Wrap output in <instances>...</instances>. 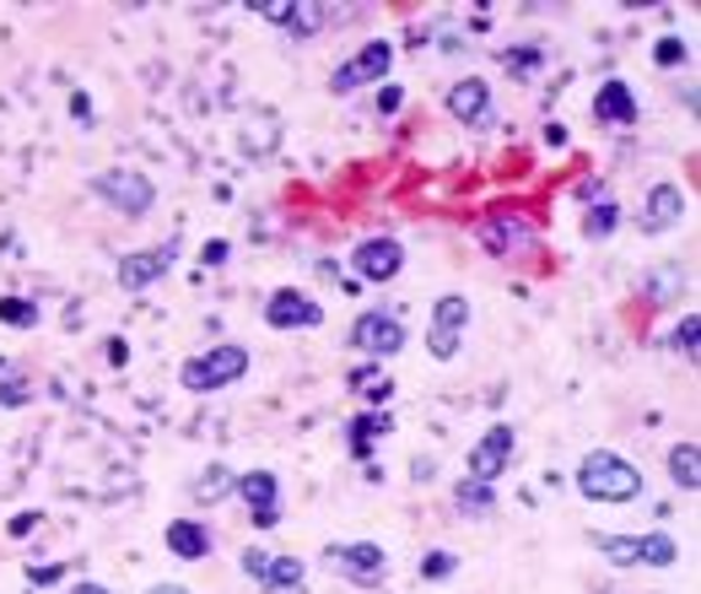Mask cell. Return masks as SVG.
Returning a JSON list of instances; mask_svg holds the SVG:
<instances>
[{
	"instance_id": "60d3db41",
	"label": "cell",
	"mask_w": 701,
	"mask_h": 594,
	"mask_svg": "<svg viewBox=\"0 0 701 594\" xmlns=\"http://www.w3.org/2000/svg\"><path fill=\"white\" fill-rule=\"evenodd\" d=\"M410 475H416V481H432V475H438V464H432V460H416V464H410Z\"/></svg>"
},
{
	"instance_id": "ac0fdd59",
	"label": "cell",
	"mask_w": 701,
	"mask_h": 594,
	"mask_svg": "<svg viewBox=\"0 0 701 594\" xmlns=\"http://www.w3.org/2000/svg\"><path fill=\"white\" fill-rule=\"evenodd\" d=\"M168 551L184 557V562L211 557V529L200 525V519H173V525H168Z\"/></svg>"
},
{
	"instance_id": "4dcf8cb0",
	"label": "cell",
	"mask_w": 701,
	"mask_h": 594,
	"mask_svg": "<svg viewBox=\"0 0 701 594\" xmlns=\"http://www.w3.org/2000/svg\"><path fill=\"white\" fill-rule=\"evenodd\" d=\"M0 320L16 325V330H27V325H38V303H27V298H0Z\"/></svg>"
},
{
	"instance_id": "5bb4252c",
	"label": "cell",
	"mask_w": 701,
	"mask_h": 594,
	"mask_svg": "<svg viewBox=\"0 0 701 594\" xmlns=\"http://www.w3.org/2000/svg\"><path fill=\"white\" fill-rule=\"evenodd\" d=\"M680 222H686V190L680 184H653L637 211V227L642 233H669Z\"/></svg>"
},
{
	"instance_id": "44dd1931",
	"label": "cell",
	"mask_w": 701,
	"mask_h": 594,
	"mask_svg": "<svg viewBox=\"0 0 701 594\" xmlns=\"http://www.w3.org/2000/svg\"><path fill=\"white\" fill-rule=\"evenodd\" d=\"M593 551L610 568H642V535H593Z\"/></svg>"
},
{
	"instance_id": "4fadbf2b",
	"label": "cell",
	"mask_w": 701,
	"mask_h": 594,
	"mask_svg": "<svg viewBox=\"0 0 701 594\" xmlns=\"http://www.w3.org/2000/svg\"><path fill=\"white\" fill-rule=\"evenodd\" d=\"M244 503H249V519L259 529H275L281 525V486H275V475L270 470H249V475H238V486H233Z\"/></svg>"
},
{
	"instance_id": "d590c367",
	"label": "cell",
	"mask_w": 701,
	"mask_h": 594,
	"mask_svg": "<svg viewBox=\"0 0 701 594\" xmlns=\"http://www.w3.org/2000/svg\"><path fill=\"white\" fill-rule=\"evenodd\" d=\"M70 114H76V125H81V131H92V125H98V120H92V98H87V92H70Z\"/></svg>"
},
{
	"instance_id": "603a6c76",
	"label": "cell",
	"mask_w": 701,
	"mask_h": 594,
	"mask_svg": "<svg viewBox=\"0 0 701 594\" xmlns=\"http://www.w3.org/2000/svg\"><path fill=\"white\" fill-rule=\"evenodd\" d=\"M615 222H621V205H615V195L610 190H599V200L588 205V216H583V238H610L615 233Z\"/></svg>"
},
{
	"instance_id": "f35d334b",
	"label": "cell",
	"mask_w": 701,
	"mask_h": 594,
	"mask_svg": "<svg viewBox=\"0 0 701 594\" xmlns=\"http://www.w3.org/2000/svg\"><path fill=\"white\" fill-rule=\"evenodd\" d=\"M264 568H270V551H244V573L255 584H264Z\"/></svg>"
},
{
	"instance_id": "83f0119b",
	"label": "cell",
	"mask_w": 701,
	"mask_h": 594,
	"mask_svg": "<svg viewBox=\"0 0 701 594\" xmlns=\"http://www.w3.org/2000/svg\"><path fill=\"white\" fill-rule=\"evenodd\" d=\"M642 287H647V303H669V298L686 287V265H664V270H653Z\"/></svg>"
},
{
	"instance_id": "277c9868",
	"label": "cell",
	"mask_w": 701,
	"mask_h": 594,
	"mask_svg": "<svg viewBox=\"0 0 701 594\" xmlns=\"http://www.w3.org/2000/svg\"><path fill=\"white\" fill-rule=\"evenodd\" d=\"M92 195L103 205H114V211H125V216H146L157 205V184L140 168H109V173L92 179Z\"/></svg>"
},
{
	"instance_id": "e575fe53",
	"label": "cell",
	"mask_w": 701,
	"mask_h": 594,
	"mask_svg": "<svg viewBox=\"0 0 701 594\" xmlns=\"http://www.w3.org/2000/svg\"><path fill=\"white\" fill-rule=\"evenodd\" d=\"M33 395V384H27V379H22V373H16V379H5V384H0V405H22V400Z\"/></svg>"
},
{
	"instance_id": "7402d4cb",
	"label": "cell",
	"mask_w": 701,
	"mask_h": 594,
	"mask_svg": "<svg viewBox=\"0 0 701 594\" xmlns=\"http://www.w3.org/2000/svg\"><path fill=\"white\" fill-rule=\"evenodd\" d=\"M303 573H308V568H303L292 551H275V557H270V568H264V590H270V594L303 590Z\"/></svg>"
},
{
	"instance_id": "7bdbcfd3",
	"label": "cell",
	"mask_w": 701,
	"mask_h": 594,
	"mask_svg": "<svg viewBox=\"0 0 701 594\" xmlns=\"http://www.w3.org/2000/svg\"><path fill=\"white\" fill-rule=\"evenodd\" d=\"M545 141L551 146H567V125H545Z\"/></svg>"
},
{
	"instance_id": "5b68a950",
	"label": "cell",
	"mask_w": 701,
	"mask_h": 594,
	"mask_svg": "<svg viewBox=\"0 0 701 594\" xmlns=\"http://www.w3.org/2000/svg\"><path fill=\"white\" fill-rule=\"evenodd\" d=\"M464 330H470V298H464V292H443V298L432 303V335H427L432 357H438V362H453L459 346H464Z\"/></svg>"
},
{
	"instance_id": "f1b7e54d",
	"label": "cell",
	"mask_w": 701,
	"mask_h": 594,
	"mask_svg": "<svg viewBox=\"0 0 701 594\" xmlns=\"http://www.w3.org/2000/svg\"><path fill=\"white\" fill-rule=\"evenodd\" d=\"M642 562H647V568H675V562H680V546H675V535H664V529L642 535Z\"/></svg>"
},
{
	"instance_id": "52a82bcc",
	"label": "cell",
	"mask_w": 701,
	"mask_h": 594,
	"mask_svg": "<svg viewBox=\"0 0 701 594\" xmlns=\"http://www.w3.org/2000/svg\"><path fill=\"white\" fill-rule=\"evenodd\" d=\"M480 249L486 255H523V249H534V222L523 216V211H491L486 222H480Z\"/></svg>"
},
{
	"instance_id": "1f68e13d",
	"label": "cell",
	"mask_w": 701,
	"mask_h": 594,
	"mask_svg": "<svg viewBox=\"0 0 701 594\" xmlns=\"http://www.w3.org/2000/svg\"><path fill=\"white\" fill-rule=\"evenodd\" d=\"M453 568H459L453 551H427V557H421V579H448Z\"/></svg>"
},
{
	"instance_id": "3957f363",
	"label": "cell",
	"mask_w": 701,
	"mask_h": 594,
	"mask_svg": "<svg viewBox=\"0 0 701 594\" xmlns=\"http://www.w3.org/2000/svg\"><path fill=\"white\" fill-rule=\"evenodd\" d=\"M394 70V44L388 38H368L351 60H340L335 76H329V92H340V98H351V92H362V87H373Z\"/></svg>"
},
{
	"instance_id": "ba28073f",
	"label": "cell",
	"mask_w": 701,
	"mask_h": 594,
	"mask_svg": "<svg viewBox=\"0 0 701 594\" xmlns=\"http://www.w3.org/2000/svg\"><path fill=\"white\" fill-rule=\"evenodd\" d=\"M357 351H368L373 362H383V357H394L399 346H405V325L394 320V314H383V309H368V314H357V325H351V335H346Z\"/></svg>"
},
{
	"instance_id": "f6af8a7d",
	"label": "cell",
	"mask_w": 701,
	"mask_h": 594,
	"mask_svg": "<svg viewBox=\"0 0 701 594\" xmlns=\"http://www.w3.org/2000/svg\"><path fill=\"white\" fill-rule=\"evenodd\" d=\"M146 594H190V590H184V584H151Z\"/></svg>"
},
{
	"instance_id": "b9f144b4",
	"label": "cell",
	"mask_w": 701,
	"mask_h": 594,
	"mask_svg": "<svg viewBox=\"0 0 701 594\" xmlns=\"http://www.w3.org/2000/svg\"><path fill=\"white\" fill-rule=\"evenodd\" d=\"M33 525H38V514H16V519H11V535H27Z\"/></svg>"
},
{
	"instance_id": "8d00e7d4",
	"label": "cell",
	"mask_w": 701,
	"mask_h": 594,
	"mask_svg": "<svg viewBox=\"0 0 701 594\" xmlns=\"http://www.w3.org/2000/svg\"><path fill=\"white\" fill-rule=\"evenodd\" d=\"M227 249H233L227 238H211V244L200 249V265H205V270H216V265H227Z\"/></svg>"
},
{
	"instance_id": "2e32d148",
	"label": "cell",
	"mask_w": 701,
	"mask_h": 594,
	"mask_svg": "<svg viewBox=\"0 0 701 594\" xmlns=\"http://www.w3.org/2000/svg\"><path fill=\"white\" fill-rule=\"evenodd\" d=\"M448 114L453 120H464V125H480V120H491V87H486V76H459L453 87H448Z\"/></svg>"
},
{
	"instance_id": "8992f818",
	"label": "cell",
	"mask_w": 701,
	"mask_h": 594,
	"mask_svg": "<svg viewBox=\"0 0 701 594\" xmlns=\"http://www.w3.org/2000/svg\"><path fill=\"white\" fill-rule=\"evenodd\" d=\"M340 579H351V584H383V573H388V551H383L378 540H351V546H329V557H324Z\"/></svg>"
},
{
	"instance_id": "7a4b0ae2",
	"label": "cell",
	"mask_w": 701,
	"mask_h": 594,
	"mask_svg": "<svg viewBox=\"0 0 701 594\" xmlns=\"http://www.w3.org/2000/svg\"><path fill=\"white\" fill-rule=\"evenodd\" d=\"M244 373H249V351H244V346H233V340H222V346L200 351V357H190V362L179 368V384H184L190 395H211V390L238 384Z\"/></svg>"
},
{
	"instance_id": "7c38bea8",
	"label": "cell",
	"mask_w": 701,
	"mask_h": 594,
	"mask_svg": "<svg viewBox=\"0 0 701 594\" xmlns=\"http://www.w3.org/2000/svg\"><path fill=\"white\" fill-rule=\"evenodd\" d=\"M173 260H179V244H173V238L157 244V249H135V255L120 260V287H125V292H146L157 276L173 270Z\"/></svg>"
},
{
	"instance_id": "ab89813d",
	"label": "cell",
	"mask_w": 701,
	"mask_h": 594,
	"mask_svg": "<svg viewBox=\"0 0 701 594\" xmlns=\"http://www.w3.org/2000/svg\"><path fill=\"white\" fill-rule=\"evenodd\" d=\"M399 103H405V92H399L394 81H388V87H378V114H394Z\"/></svg>"
},
{
	"instance_id": "e0dca14e",
	"label": "cell",
	"mask_w": 701,
	"mask_h": 594,
	"mask_svg": "<svg viewBox=\"0 0 701 594\" xmlns=\"http://www.w3.org/2000/svg\"><path fill=\"white\" fill-rule=\"evenodd\" d=\"M394 433V416L388 411H362L351 427H346V449H351V460H373V444Z\"/></svg>"
},
{
	"instance_id": "ee69618b",
	"label": "cell",
	"mask_w": 701,
	"mask_h": 594,
	"mask_svg": "<svg viewBox=\"0 0 701 594\" xmlns=\"http://www.w3.org/2000/svg\"><path fill=\"white\" fill-rule=\"evenodd\" d=\"M70 594H109V590H103V584H92V579H81V584H76Z\"/></svg>"
},
{
	"instance_id": "30bf717a",
	"label": "cell",
	"mask_w": 701,
	"mask_h": 594,
	"mask_svg": "<svg viewBox=\"0 0 701 594\" xmlns=\"http://www.w3.org/2000/svg\"><path fill=\"white\" fill-rule=\"evenodd\" d=\"M264 325H270V330H314V325H324V309L308 292L281 287V292L264 298Z\"/></svg>"
},
{
	"instance_id": "9a60e30c",
	"label": "cell",
	"mask_w": 701,
	"mask_h": 594,
	"mask_svg": "<svg viewBox=\"0 0 701 594\" xmlns=\"http://www.w3.org/2000/svg\"><path fill=\"white\" fill-rule=\"evenodd\" d=\"M593 120L599 125H615V131H626V125H637L642 109H637V92L621 81V76H610V81H599V92H593Z\"/></svg>"
},
{
	"instance_id": "74e56055",
	"label": "cell",
	"mask_w": 701,
	"mask_h": 594,
	"mask_svg": "<svg viewBox=\"0 0 701 594\" xmlns=\"http://www.w3.org/2000/svg\"><path fill=\"white\" fill-rule=\"evenodd\" d=\"M60 573H65V568H55V562H49V568H38V562H33V568H27V584L49 590V584H60Z\"/></svg>"
},
{
	"instance_id": "6da1fadb",
	"label": "cell",
	"mask_w": 701,
	"mask_h": 594,
	"mask_svg": "<svg viewBox=\"0 0 701 594\" xmlns=\"http://www.w3.org/2000/svg\"><path fill=\"white\" fill-rule=\"evenodd\" d=\"M577 492L588 503H632V497H642V470L610 449H593L577 464Z\"/></svg>"
},
{
	"instance_id": "d6986e66",
	"label": "cell",
	"mask_w": 701,
	"mask_h": 594,
	"mask_svg": "<svg viewBox=\"0 0 701 594\" xmlns=\"http://www.w3.org/2000/svg\"><path fill=\"white\" fill-rule=\"evenodd\" d=\"M346 390H351L357 400L388 405V395H394V379L383 373V362H362V368H351V373H346Z\"/></svg>"
},
{
	"instance_id": "cb8c5ba5",
	"label": "cell",
	"mask_w": 701,
	"mask_h": 594,
	"mask_svg": "<svg viewBox=\"0 0 701 594\" xmlns=\"http://www.w3.org/2000/svg\"><path fill=\"white\" fill-rule=\"evenodd\" d=\"M669 481L686 486V492L701 486V449L697 444H675V449H669Z\"/></svg>"
},
{
	"instance_id": "d4e9b609",
	"label": "cell",
	"mask_w": 701,
	"mask_h": 594,
	"mask_svg": "<svg viewBox=\"0 0 701 594\" xmlns=\"http://www.w3.org/2000/svg\"><path fill=\"white\" fill-rule=\"evenodd\" d=\"M275 141H281V120H275L270 109H259L255 125H244V135H238V146H244V152H255V157H264Z\"/></svg>"
},
{
	"instance_id": "9c48e42d",
	"label": "cell",
	"mask_w": 701,
	"mask_h": 594,
	"mask_svg": "<svg viewBox=\"0 0 701 594\" xmlns=\"http://www.w3.org/2000/svg\"><path fill=\"white\" fill-rule=\"evenodd\" d=\"M512 449H518V433H512V422H497V427H486V438L470 449V481H486V486H497V475L512 464Z\"/></svg>"
},
{
	"instance_id": "836d02e7",
	"label": "cell",
	"mask_w": 701,
	"mask_h": 594,
	"mask_svg": "<svg viewBox=\"0 0 701 594\" xmlns=\"http://www.w3.org/2000/svg\"><path fill=\"white\" fill-rule=\"evenodd\" d=\"M653 60H658V66H680V60H686V44H680V38H658Z\"/></svg>"
},
{
	"instance_id": "4316f807",
	"label": "cell",
	"mask_w": 701,
	"mask_h": 594,
	"mask_svg": "<svg viewBox=\"0 0 701 594\" xmlns=\"http://www.w3.org/2000/svg\"><path fill=\"white\" fill-rule=\"evenodd\" d=\"M335 11L329 5H286V33H297V38H314V33H324V22H329Z\"/></svg>"
},
{
	"instance_id": "ffe728a7",
	"label": "cell",
	"mask_w": 701,
	"mask_h": 594,
	"mask_svg": "<svg viewBox=\"0 0 701 594\" xmlns=\"http://www.w3.org/2000/svg\"><path fill=\"white\" fill-rule=\"evenodd\" d=\"M453 508H459L464 519H486V514L497 508V492H491L486 481H470V475H464V481L453 486Z\"/></svg>"
},
{
	"instance_id": "f546056e",
	"label": "cell",
	"mask_w": 701,
	"mask_h": 594,
	"mask_svg": "<svg viewBox=\"0 0 701 594\" xmlns=\"http://www.w3.org/2000/svg\"><path fill=\"white\" fill-rule=\"evenodd\" d=\"M669 346L686 357V362H697V346H701V314H686L680 325H675V335H669Z\"/></svg>"
},
{
	"instance_id": "484cf974",
	"label": "cell",
	"mask_w": 701,
	"mask_h": 594,
	"mask_svg": "<svg viewBox=\"0 0 701 594\" xmlns=\"http://www.w3.org/2000/svg\"><path fill=\"white\" fill-rule=\"evenodd\" d=\"M233 486H238V475H233L227 464H211V470H200V475H194L190 492H194V503H222Z\"/></svg>"
},
{
	"instance_id": "bcb514c9",
	"label": "cell",
	"mask_w": 701,
	"mask_h": 594,
	"mask_svg": "<svg viewBox=\"0 0 701 594\" xmlns=\"http://www.w3.org/2000/svg\"><path fill=\"white\" fill-rule=\"evenodd\" d=\"M0 373H11V362H5V357H0Z\"/></svg>"
},
{
	"instance_id": "8fae6325",
	"label": "cell",
	"mask_w": 701,
	"mask_h": 594,
	"mask_svg": "<svg viewBox=\"0 0 701 594\" xmlns=\"http://www.w3.org/2000/svg\"><path fill=\"white\" fill-rule=\"evenodd\" d=\"M351 265H357V276L362 281H373V287H383V281H394L399 270H405V249H399V238H362L357 249H351Z\"/></svg>"
},
{
	"instance_id": "d6a6232c",
	"label": "cell",
	"mask_w": 701,
	"mask_h": 594,
	"mask_svg": "<svg viewBox=\"0 0 701 594\" xmlns=\"http://www.w3.org/2000/svg\"><path fill=\"white\" fill-rule=\"evenodd\" d=\"M502 66H508L512 76L523 81L529 70H540V49H508V55H502Z\"/></svg>"
}]
</instances>
